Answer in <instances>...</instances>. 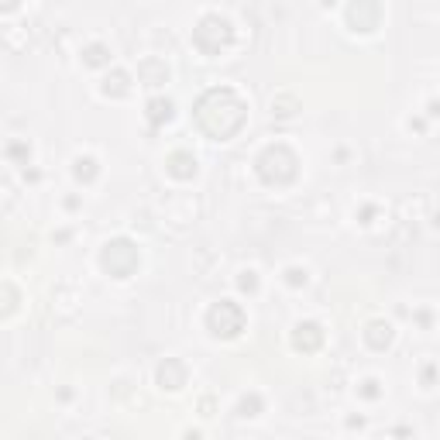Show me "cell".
Here are the masks:
<instances>
[{"instance_id": "6da1fadb", "label": "cell", "mask_w": 440, "mask_h": 440, "mask_svg": "<svg viewBox=\"0 0 440 440\" xmlns=\"http://www.w3.org/2000/svg\"><path fill=\"white\" fill-rule=\"evenodd\" d=\"M245 117H248V103H245L231 86H213V90H206V93L196 100V121H199V127H203L210 138H217V141L234 138V134L241 131Z\"/></svg>"}, {"instance_id": "7a4b0ae2", "label": "cell", "mask_w": 440, "mask_h": 440, "mask_svg": "<svg viewBox=\"0 0 440 440\" xmlns=\"http://www.w3.org/2000/svg\"><path fill=\"white\" fill-rule=\"evenodd\" d=\"M296 172H300V158L289 145H269L258 155V175L269 186H286V182L296 179Z\"/></svg>"}, {"instance_id": "3957f363", "label": "cell", "mask_w": 440, "mask_h": 440, "mask_svg": "<svg viewBox=\"0 0 440 440\" xmlns=\"http://www.w3.org/2000/svg\"><path fill=\"white\" fill-rule=\"evenodd\" d=\"M234 38V28L228 18H220V14H206L199 18V25L193 28V45L203 52V56H220Z\"/></svg>"}, {"instance_id": "277c9868", "label": "cell", "mask_w": 440, "mask_h": 440, "mask_svg": "<svg viewBox=\"0 0 440 440\" xmlns=\"http://www.w3.org/2000/svg\"><path fill=\"white\" fill-rule=\"evenodd\" d=\"M206 327L213 337H238L245 330V310L234 300H220L206 313Z\"/></svg>"}, {"instance_id": "5b68a950", "label": "cell", "mask_w": 440, "mask_h": 440, "mask_svg": "<svg viewBox=\"0 0 440 440\" xmlns=\"http://www.w3.org/2000/svg\"><path fill=\"white\" fill-rule=\"evenodd\" d=\"M138 248L127 241V238H114L103 245V255H100V265L114 276V279H127L134 269H138Z\"/></svg>"}, {"instance_id": "8992f818", "label": "cell", "mask_w": 440, "mask_h": 440, "mask_svg": "<svg viewBox=\"0 0 440 440\" xmlns=\"http://www.w3.org/2000/svg\"><path fill=\"white\" fill-rule=\"evenodd\" d=\"M347 21L354 32H375L378 21H382V8H378V0H351V8H347Z\"/></svg>"}, {"instance_id": "52a82bcc", "label": "cell", "mask_w": 440, "mask_h": 440, "mask_svg": "<svg viewBox=\"0 0 440 440\" xmlns=\"http://www.w3.org/2000/svg\"><path fill=\"white\" fill-rule=\"evenodd\" d=\"M320 344H323V330H320V323L306 320V323H300V327L293 330V347H296V351H306V354H313Z\"/></svg>"}, {"instance_id": "ba28073f", "label": "cell", "mask_w": 440, "mask_h": 440, "mask_svg": "<svg viewBox=\"0 0 440 440\" xmlns=\"http://www.w3.org/2000/svg\"><path fill=\"white\" fill-rule=\"evenodd\" d=\"M155 378H158V385H162V389L175 392V389H182V385H186V365H182V361H175V358H165V361L158 365Z\"/></svg>"}, {"instance_id": "9c48e42d", "label": "cell", "mask_w": 440, "mask_h": 440, "mask_svg": "<svg viewBox=\"0 0 440 440\" xmlns=\"http://www.w3.org/2000/svg\"><path fill=\"white\" fill-rule=\"evenodd\" d=\"M165 169H169V175H175V179H193V175H196V158H193L189 151H172V155L165 158Z\"/></svg>"}, {"instance_id": "30bf717a", "label": "cell", "mask_w": 440, "mask_h": 440, "mask_svg": "<svg viewBox=\"0 0 440 440\" xmlns=\"http://www.w3.org/2000/svg\"><path fill=\"white\" fill-rule=\"evenodd\" d=\"M138 80H141L145 86H162V83L169 80V66L158 62V59H145V62L138 66Z\"/></svg>"}, {"instance_id": "8fae6325", "label": "cell", "mask_w": 440, "mask_h": 440, "mask_svg": "<svg viewBox=\"0 0 440 440\" xmlns=\"http://www.w3.org/2000/svg\"><path fill=\"white\" fill-rule=\"evenodd\" d=\"M365 341H368V347H375V351H385V347L392 344V327H389V323H382V320H375V323H368V330H365Z\"/></svg>"}, {"instance_id": "7c38bea8", "label": "cell", "mask_w": 440, "mask_h": 440, "mask_svg": "<svg viewBox=\"0 0 440 440\" xmlns=\"http://www.w3.org/2000/svg\"><path fill=\"white\" fill-rule=\"evenodd\" d=\"M103 93L107 97H127L131 93V76L124 69H114L107 80H103Z\"/></svg>"}, {"instance_id": "4fadbf2b", "label": "cell", "mask_w": 440, "mask_h": 440, "mask_svg": "<svg viewBox=\"0 0 440 440\" xmlns=\"http://www.w3.org/2000/svg\"><path fill=\"white\" fill-rule=\"evenodd\" d=\"M169 117H172V100L155 97V100L148 103V121H151V124H165Z\"/></svg>"}, {"instance_id": "5bb4252c", "label": "cell", "mask_w": 440, "mask_h": 440, "mask_svg": "<svg viewBox=\"0 0 440 440\" xmlns=\"http://www.w3.org/2000/svg\"><path fill=\"white\" fill-rule=\"evenodd\" d=\"M18 310V289L11 282H0V317H8Z\"/></svg>"}, {"instance_id": "9a60e30c", "label": "cell", "mask_w": 440, "mask_h": 440, "mask_svg": "<svg viewBox=\"0 0 440 440\" xmlns=\"http://www.w3.org/2000/svg\"><path fill=\"white\" fill-rule=\"evenodd\" d=\"M83 59H86V66H107V62H110V52H107L103 45H90V49L83 52Z\"/></svg>"}, {"instance_id": "2e32d148", "label": "cell", "mask_w": 440, "mask_h": 440, "mask_svg": "<svg viewBox=\"0 0 440 440\" xmlns=\"http://www.w3.org/2000/svg\"><path fill=\"white\" fill-rule=\"evenodd\" d=\"M73 172H76V179L90 182V179L97 175V162H93L90 155H86V158H76V169H73Z\"/></svg>"}, {"instance_id": "e0dca14e", "label": "cell", "mask_w": 440, "mask_h": 440, "mask_svg": "<svg viewBox=\"0 0 440 440\" xmlns=\"http://www.w3.org/2000/svg\"><path fill=\"white\" fill-rule=\"evenodd\" d=\"M258 413H262V399L258 395H245L238 402V416H258Z\"/></svg>"}, {"instance_id": "ac0fdd59", "label": "cell", "mask_w": 440, "mask_h": 440, "mask_svg": "<svg viewBox=\"0 0 440 440\" xmlns=\"http://www.w3.org/2000/svg\"><path fill=\"white\" fill-rule=\"evenodd\" d=\"M238 286H241L245 293H255V289H258V279H255V272H241V279H238Z\"/></svg>"}, {"instance_id": "d6986e66", "label": "cell", "mask_w": 440, "mask_h": 440, "mask_svg": "<svg viewBox=\"0 0 440 440\" xmlns=\"http://www.w3.org/2000/svg\"><path fill=\"white\" fill-rule=\"evenodd\" d=\"M286 279H289V286H303V282H306V272H303V269H289Z\"/></svg>"}, {"instance_id": "ffe728a7", "label": "cell", "mask_w": 440, "mask_h": 440, "mask_svg": "<svg viewBox=\"0 0 440 440\" xmlns=\"http://www.w3.org/2000/svg\"><path fill=\"white\" fill-rule=\"evenodd\" d=\"M361 395H368V399H375V395H378V382H375V378H368V382L361 385Z\"/></svg>"}, {"instance_id": "44dd1931", "label": "cell", "mask_w": 440, "mask_h": 440, "mask_svg": "<svg viewBox=\"0 0 440 440\" xmlns=\"http://www.w3.org/2000/svg\"><path fill=\"white\" fill-rule=\"evenodd\" d=\"M18 4H21V0H0V11H4V14H8V11H14Z\"/></svg>"}, {"instance_id": "7402d4cb", "label": "cell", "mask_w": 440, "mask_h": 440, "mask_svg": "<svg viewBox=\"0 0 440 440\" xmlns=\"http://www.w3.org/2000/svg\"><path fill=\"white\" fill-rule=\"evenodd\" d=\"M199 409H203L206 416H213V413H210V409H213V399H203V402H199Z\"/></svg>"}]
</instances>
